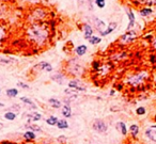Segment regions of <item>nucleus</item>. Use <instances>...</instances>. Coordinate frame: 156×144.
Wrapping results in <instances>:
<instances>
[{"label": "nucleus", "instance_id": "37998d69", "mask_svg": "<svg viewBox=\"0 0 156 144\" xmlns=\"http://www.w3.org/2000/svg\"><path fill=\"white\" fill-rule=\"evenodd\" d=\"M154 82H155V84H156V75H155V77H154Z\"/></svg>", "mask_w": 156, "mask_h": 144}, {"label": "nucleus", "instance_id": "a211bd4d", "mask_svg": "<svg viewBox=\"0 0 156 144\" xmlns=\"http://www.w3.org/2000/svg\"><path fill=\"white\" fill-rule=\"evenodd\" d=\"M139 13L142 17H148L153 13V10H152L151 8H149V6H144V8H142L141 10H140Z\"/></svg>", "mask_w": 156, "mask_h": 144}, {"label": "nucleus", "instance_id": "1a4fd4ad", "mask_svg": "<svg viewBox=\"0 0 156 144\" xmlns=\"http://www.w3.org/2000/svg\"><path fill=\"white\" fill-rule=\"evenodd\" d=\"M69 88L72 90H75V91H80V92H84L87 90L84 86H82V83L79 80H77V79L71 80L69 82Z\"/></svg>", "mask_w": 156, "mask_h": 144}, {"label": "nucleus", "instance_id": "39448f33", "mask_svg": "<svg viewBox=\"0 0 156 144\" xmlns=\"http://www.w3.org/2000/svg\"><path fill=\"white\" fill-rule=\"evenodd\" d=\"M138 37V34L135 30H129V31H126V33H124L122 36L120 37L119 42H120V44L122 45H127L129 43H131L133 41Z\"/></svg>", "mask_w": 156, "mask_h": 144}, {"label": "nucleus", "instance_id": "4be33fe9", "mask_svg": "<svg viewBox=\"0 0 156 144\" xmlns=\"http://www.w3.org/2000/svg\"><path fill=\"white\" fill-rule=\"evenodd\" d=\"M56 126L59 129H67V128H69V123H67L66 120H64V119L58 120V123H57Z\"/></svg>", "mask_w": 156, "mask_h": 144}, {"label": "nucleus", "instance_id": "aec40b11", "mask_svg": "<svg viewBox=\"0 0 156 144\" xmlns=\"http://www.w3.org/2000/svg\"><path fill=\"white\" fill-rule=\"evenodd\" d=\"M20 100H22V103L26 104V105H28L29 107H30L31 109H36V105L32 102V100L30 99V98H28V97H20Z\"/></svg>", "mask_w": 156, "mask_h": 144}, {"label": "nucleus", "instance_id": "9b49d317", "mask_svg": "<svg viewBox=\"0 0 156 144\" xmlns=\"http://www.w3.org/2000/svg\"><path fill=\"white\" fill-rule=\"evenodd\" d=\"M34 68L40 69V71H45V72H53V66L50 65L48 62H40L36 66H34Z\"/></svg>", "mask_w": 156, "mask_h": 144}, {"label": "nucleus", "instance_id": "f704fd0d", "mask_svg": "<svg viewBox=\"0 0 156 144\" xmlns=\"http://www.w3.org/2000/svg\"><path fill=\"white\" fill-rule=\"evenodd\" d=\"M25 2L31 3V4H38V3L41 2V0H24Z\"/></svg>", "mask_w": 156, "mask_h": 144}, {"label": "nucleus", "instance_id": "a19ab883", "mask_svg": "<svg viewBox=\"0 0 156 144\" xmlns=\"http://www.w3.org/2000/svg\"><path fill=\"white\" fill-rule=\"evenodd\" d=\"M114 94V90H111V91H110V95H113Z\"/></svg>", "mask_w": 156, "mask_h": 144}, {"label": "nucleus", "instance_id": "58836bf2", "mask_svg": "<svg viewBox=\"0 0 156 144\" xmlns=\"http://www.w3.org/2000/svg\"><path fill=\"white\" fill-rule=\"evenodd\" d=\"M152 46H153L154 49H156V37H153V40H152Z\"/></svg>", "mask_w": 156, "mask_h": 144}, {"label": "nucleus", "instance_id": "f3484780", "mask_svg": "<svg viewBox=\"0 0 156 144\" xmlns=\"http://www.w3.org/2000/svg\"><path fill=\"white\" fill-rule=\"evenodd\" d=\"M6 36V26L0 22V45L2 44V42L4 41Z\"/></svg>", "mask_w": 156, "mask_h": 144}, {"label": "nucleus", "instance_id": "6ab92c4d", "mask_svg": "<svg viewBox=\"0 0 156 144\" xmlns=\"http://www.w3.org/2000/svg\"><path fill=\"white\" fill-rule=\"evenodd\" d=\"M51 79L53 81H56L57 83H59V84H62L64 82V76L62 75L61 73H57V74L53 75L51 76Z\"/></svg>", "mask_w": 156, "mask_h": 144}, {"label": "nucleus", "instance_id": "f257e3e1", "mask_svg": "<svg viewBox=\"0 0 156 144\" xmlns=\"http://www.w3.org/2000/svg\"><path fill=\"white\" fill-rule=\"evenodd\" d=\"M26 35L31 43H33L38 47H43L49 39V28L42 22H32L27 28Z\"/></svg>", "mask_w": 156, "mask_h": 144}, {"label": "nucleus", "instance_id": "c03bdc74", "mask_svg": "<svg viewBox=\"0 0 156 144\" xmlns=\"http://www.w3.org/2000/svg\"><path fill=\"white\" fill-rule=\"evenodd\" d=\"M0 107H4V105H3V104H1V103H0Z\"/></svg>", "mask_w": 156, "mask_h": 144}, {"label": "nucleus", "instance_id": "c85d7f7f", "mask_svg": "<svg viewBox=\"0 0 156 144\" xmlns=\"http://www.w3.org/2000/svg\"><path fill=\"white\" fill-rule=\"evenodd\" d=\"M6 95L8 97H16L18 95V90L17 89H8L6 90Z\"/></svg>", "mask_w": 156, "mask_h": 144}, {"label": "nucleus", "instance_id": "423d86ee", "mask_svg": "<svg viewBox=\"0 0 156 144\" xmlns=\"http://www.w3.org/2000/svg\"><path fill=\"white\" fill-rule=\"evenodd\" d=\"M93 129H94L96 132L104 133L107 131L108 126H107L106 122L103 121V120H96V121L93 123Z\"/></svg>", "mask_w": 156, "mask_h": 144}, {"label": "nucleus", "instance_id": "dca6fc26", "mask_svg": "<svg viewBox=\"0 0 156 144\" xmlns=\"http://www.w3.org/2000/svg\"><path fill=\"white\" fill-rule=\"evenodd\" d=\"M48 103H49V105L55 109L61 108V106H62V103L59 99H57V98H49V99H48Z\"/></svg>", "mask_w": 156, "mask_h": 144}, {"label": "nucleus", "instance_id": "de8ad7c7", "mask_svg": "<svg viewBox=\"0 0 156 144\" xmlns=\"http://www.w3.org/2000/svg\"><path fill=\"white\" fill-rule=\"evenodd\" d=\"M0 6H1V4H0Z\"/></svg>", "mask_w": 156, "mask_h": 144}, {"label": "nucleus", "instance_id": "7ed1b4c3", "mask_svg": "<svg viewBox=\"0 0 156 144\" xmlns=\"http://www.w3.org/2000/svg\"><path fill=\"white\" fill-rule=\"evenodd\" d=\"M84 72V67L81 62L77 59H71L69 61V73L74 76H80Z\"/></svg>", "mask_w": 156, "mask_h": 144}, {"label": "nucleus", "instance_id": "412c9836", "mask_svg": "<svg viewBox=\"0 0 156 144\" xmlns=\"http://www.w3.org/2000/svg\"><path fill=\"white\" fill-rule=\"evenodd\" d=\"M117 127L123 136H126V135H127V127H126V125L124 122H119L117 124Z\"/></svg>", "mask_w": 156, "mask_h": 144}, {"label": "nucleus", "instance_id": "6e6552de", "mask_svg": "<svg viewBox=\"0 0 156 144\" xmlns=\"http://www.w3.org/2000/svg\"><path fill=\"white\" fill-rule=\"evenodd\" d=\"M113 67V65H111L110 63H105V64H100V66L98 67V69L96 71L98 74L100 76H106L107 74L111 72V68Z\"/></svg>", "mask_w": 156, "mask_h": 144}, {"label": "nucleus", "instance_id": "2eb2a0df", "mask_svg": "<svg viewBox=\"0 0 156 144\" xmlns=\"http://www.w3.org/2000/svg\"><path fill=\"white\" fill-rule=\"evenodd\" d=\"M87 50H88V47H87L86 45H79L77 47L75 48V53L78 55V57H82L84 55H86Z\"/></svg>", "mask_w": 156, "mask_h": 144}, {"label": "nucleus", "instance_id": "a878e982", "mask_svg": "<svg viewBox=\"0 0 156 144\" xmlns=\"http://www.w3.org/2000/svg\"><path fill=\"white\" fill-rule=\"evenodd\" d=\"M28 117H30L31 121H40L41 120V117H42V115L40 113H38V112H32V113L28 114Z\"/></svg>", "mask_w": 156, "mask_h": 144}, {"label": "nucleus", "instance_id": "9d476101", "mask_svg": "<svg viewBox=\"0 0 156 144\" xmlns=\"http://www.w3.org/2000/svg\"><path fill=\"white\" fill-rule=\"evenodd\" d=\"M93 24H94L95 28H96V30L100 32V33H102V32H104V31L106 30V24L104 22V20L100 19L98 17H93Z\"/></svg>", "mask_w": 156, "mask_h": 144}, {"label": "nucleus", "instance_id": "2f4dec72", "mask_svg": "<svg viewBox=\"0 0 156 144\" xmlns=\"http://www.w3.org/2000/svg\"><path fill=\"white\" fill-rule=\"evenodd\" d=\"M13 62H16L15 59H0V64H12Z\"/></svg>", "mask_w": 156, "mask_h": 144}, {"label": "nucleus", "instance_id": "20e7f679", "mask_svg": "<svg viewBox=\"0 0 156 144\" xmlns=\"http://www.w3.org/2000/svg\"><path fill=\"white\" fill-rule=\"evenodd\" d=\"M47 15V12L45 9H42V8H36L34 9L33 11L31 12V22H42L44 19L45 17Z\"/></svg>", "mask_w": 156, "mask_h": 144}, {"label": "nucleus", "instance_id": "7c9ffc66", "mask_svg": "<svg viewBox=\"0 0 156 144\" xmlns=\"http://www.w3.org/2000/svg\"><path fill=\"white\" fill-rule=\"evenodd\" d=\"M95 4H96L98 8L103 9L106 6V0H95Z\"/></svg>", "mask_w": 156, "mask_h": 144}, {"label": "nucleus", "instance_id": "ddd939ff", "mask_svg": "<svg viewBox=\"0 0 156 144\" xmlns=\"http://www.w3.org/2000/svg\"><path fill=\"white\" fill-rule=\"evenodd\" d=\"M117 26H118V24L116 22H110V24L107 26L106 30L104 31V32H102V33H100V35H102V36H106V35H108V34L112 33V32H113V31L117 29Z\"/></svg>", "mask_w": 156, "mask_h": 144}, {"label": "nucleus", "instance_id": "0eeeda50", "mask_svg": "<svg viewBox=\"0 0 156 144\" xmlns=\"http://www.w3.org/2000/svg\"><path fill=\"white\" fill-rule=\"evenodd\" d=\"M126 14H127V17H128V26L126 28V31H129V30H133L135 24H136V18H135V14L134 12L131 11V9H126Z\"/></svg>", "mask_w": 156, "mask_h": 144}, {"label": "nucleus", "instance_id": "79ce46f5", "mask_svg": "<svg viewBox=\"0 0 156 144\" xmlns=\"http://www.w3.org/2000/svg\"><path fill=\"white\" fill-rule=\"evenodd\" d=\"M3 127V124L2 123H0V128H2Z\"/></svg>", "mask_w": 156, "mask_h": 144}, {"label": "nucleus", "instance_id": "c9c22d12", "mask_svg": "<svg viewBox=\"0 0 156 144\" xmlns=\"http://www.w3.org/2000/svg\"><path fill=\"white\" fill-rule=\"evenodd\" d=\"M92 66H93V68H94L95 71H98V67L100 66V63L98 61H94V62H93V64H92Z\"/></svg>", "mask_w": 156, "mask_h": 144}, {"label": "nucleus", "instance_id": "72a5a7b5", "mask_svg": "<svg viewBox=\"0 0 156 144\" xmlns=\"http://www.w3.org/2000/svg\"><path fill=\"white\" fill-rule=\"evenodd\" d=\"M133 1H134L136 4H141V6H147L149 0H133Z\"/></svg>", "mask_w": 156, "mask_h": 144}, {"label": "nucleus", "instance_id": "f8f14e48", "mask_svg": "<svg viewBox=\"0 0 156 144\" xmlns=\"http://www.w3.org/2000/svg\"><path fill=\"white\" fill-rule=\"evenodd\" d=\"M82 31H84V36L86 40H89L93 35V28L89 24H84L82 27Z\"/></svg>", "mask_w": 156, "mask_h": 144}, {"label": "nucleus", "instance_id": "e433bc0d", "mask_svg": "<svg viewBox=\"0 0 156 144\" xmlns=\"http://www.w3.org/2000/svg\"><path fill=\"white\" fill-rule=\"evenodd\" d=\"M17 86L22 88V89H29V86L28 84H26V83H22V82H18L17 83Z\"/></svg>", "mask_w": 156, "mask_h": 144}, {"label": "nucleus", "instance_id": "473e14b6", "mask_svg": "<svg viewBox=\"0 0 156 144\" xmlns=\"http://www.w3.org/2000/svg\"><path fill=\"white\" fill-rule=\"evenodd\" d=\"M136 113L138 114V115H143V114L147 113V110H145L144 107H138L136 110Z\"/></svg>", "mask_w": 156, "mask_h": 144}, {"label": "nucleus", "instance_id": "cd10ccee", "mask_svg": "<svg viewBox=\"0 0 156 144\" xmlns=\"http://www.w3.org/2000/svg\"><path fill=\"white\" fill-rule=\"evenodd\" d=\"M46 123H47L49 126H55V125H57V123H58V117H49L47 120H46Z\"/></svg>", "mask_w": 156, "mask_h": 144}, {"label": "nucleus", "instance_id": "393cba45", "mask_svg": "<svg viewBox=\"0 0 156 144\" xmlns=\"http://www.w3.org/2000/svg\"><path fill=\"white\" fill-rule=\"evenodd\" d=\"M4 119L8 121H14L16 119V113L12 112V111H8L6 113H4Z\"/></svg>", "mask_w": 156, "mask_h": 144}, {"label": "nucleus", "instance_id": "b1692460", "mask_svg": "<svg viewBox=\"0 0 156 144\" xmlns=\"http://www.w3.org/2000/svg\"><path fill=\"white\" fill-rule=\"evenodd\" d=\"M88 41H89L90 44H92V45H98V44H100V42H102V39H100V36L92 35L89 40H88Z\"/></svg>", "mask_w": 156, "mask_h": 144}, {"label": "nucleus", "instance_id": "49530a36", "mask_svg": "<svg viewBox=\"0 0 156 144\" xmlns=\"http://www.w3.org/2000/svg\"><path fill=\"white\" fill-rule=\"evenodd\" d=\"M26 144H31V143H26Z\"/></svg>", "mask_w": 156, "mask_h": 144}, {"label": "nucleus", "instance_id": "5701e85b", "mask_svg": "<svg viewBox=\"0 0 156 144\" xmlns=\"http://www.w3.org/2000/svg\"><path fill=\"white\" fill-rule=\"evenodd\" d=\"M129 131H131V137L136 138V137L138 136V133H139V126L136 124H133L131 127H129Z\"/></svg>", "mask_w": 156, "mask_h": 144}, {"label": "nucleus", "instance_id": "a18cd8bd", "mask_svg": "<svg viewBox=\"0 0 156 144\" xmlns=\"http://www.w3.org/2000/svg\"><path fill=\"white\" fill-rule=\"evenodd\" d=\"M0 94H1V90H0Z\"/></svg>", "mask_w": 156, "mask_h": 144}, {"label": "nucleus", "instance_id": "f03ea898", "mask_svg": "<svg viewBox=\"0 0 156 144\" xmlns=\"http://www.w3.org/2000/svg\"><path fill=\"white\" fill-rule=\"evenodd\" d=\"M149 77H150L149 71H141V72L136 73L134 75L126 78V83H128L131 86L137 88V86H141L142 83H144V81L148 80Z\"/></svg>", "mask_w": 156, "mask_h": 144}, {"label": "nucleus", "instance_id": "c756f323", "mask_svg": "<svg viewBox=\"0 0 156 144\" xmlns=\"http://www.w3.org/2000/svg\"><path fill=\"white\" fill-rule=\"evenodd\" d=\"M27 128L31 129V131H36V132H41V131H42L41 127H39V126H36V125H33V124L27 125Z\"/></svg>", "mask_w": 156, "mask_h": 144}, {"label": "nucleus", "instance_id": "ea45409f", "mask_svg": "<svg viewBox=\"0 0 156 144\" xmlns=\"http://www.w3.org/2000/svg\"><path fill=\"white\" fill-rule=\"evenodd\" d=\"M13 0H0V2H11Z\"/></svg>", "mask_w": 156, "mask_h": 144}, {"label": "nucleus", "instance_id": "4468645a", "mask_svg": "<svg viewBox=\"0 0 156 144\" xmlns=\"http://www.w3.org/2000/svg\"><path fill=\"white\" fill-rule=\"evenodd\" d=\"M61 113H62V115H63L64 117H66V119L72 117V109H71L70 105H64L61 109Z\"/></svg>", "mask_w": 156, "mask_h": 144}, {"label": "nucleus", "instance_id": "bb28decb", "mask_svg": "<svg viewBox=\"0 0 156 144\" xmlns=\"http://www.w3.org/2000/svg\"><path fill=\"white\" fill-rule=\"evenodd\" d=\"M35 133L33 132V131H26L25 133H24V138L26 139V140H34L35 139Z\"/></svg>", "mask_w": 156, "mask_h": 144}, {"label": "nucleus", "instance_id": "4c0bfd02", "mask_svg": "<svg viewBox=\"0 0 156 144\" xmlns=\"http://www.w3.org/2000/svg\"><path fill=\"white\" fill-rule=\"evenodd\" d=\"M147 6H156V0H149Z\"/></svg>", "mask_w": 156, "mask_h": 144}]
</instances>
